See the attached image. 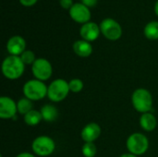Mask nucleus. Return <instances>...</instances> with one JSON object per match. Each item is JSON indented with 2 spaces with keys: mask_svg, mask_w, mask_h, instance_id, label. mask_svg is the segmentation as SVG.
Here are the masks:
<instances>
[{
  "mask_svg": "<svg viewBox=\"0 0 158 157\" xmlns=\"http://www.w3.org/2000/svg\"><path fill=\"white\" fill-rule=\"evenodd\" d=\"M40 112L42 114L43 120H44L45 122H54L59 115L58 109L51 104H47L42 106Z\"/></svg>",
  "mask_w": 158,
  "mask_h": 157,
  "instance_id": "dca6fc26",
  "label": "nucleus"
},
{
  "mask_svg": "<svg viewBox=\"0 0 158 157\" xmlns=\"http://www.w3.org/2000/svg\"><path fill=\"white\" fill-rule=\"evenodd\" d=\"M6 50L9 56H19L26 50V42L24 38L19 35L12 36L6 43Z\"/></svg>",
  "mask_w": 158,
  "mask_h": 157,
  "instance_id": "f8f14e48",
  "label": "nucleus"
},
{
  "mask_svg": "<svg viewBox=\"0 0 158 157\" xmlns=\"http://www.w3.org/2000/svg\"><path fill=\"white\" fill-rule=\"evenodd\" d=\"M144 35L149 40H158V21H151L144 27Z\"/></svg>",
  "mask_w": 158,
  "mask_h": 157,
  "instance_id": "6ab92c4d",
  "label": "nucleus"
},
{
  "mask_svg": "<svg viewBox=\"0 0 158 157\" xmlns=\"http://www.w3.org/2000/svg\"><path fill=\"white\" fill-rule=\"evenodd\" d=\"M69 91L70 93H81L83 90L84 84L83 81L81 79H72L69 81Z\"/></svg>",
  "mask_w": 158,
  "mask_h": 157,
  "instance_id": "412c9836",
  "label": "nucleus"
},
{
  "mask_svg": "<svg viewBox=\"0 0 158 157\" xmlns=\"http://www.w3.org/2000/svg\"><path fill=\"white\" fill-rule=\"evenodd\" d=\"M102 34L110 41H117L122 35V29L120 24L113 19L106 18L100 24Z\"/></svg>",
  "mask_w": 158,
  "mask_h": 157,
  "instance_id": "6e6552de",
  "label": "nucleus"
},
{
  "mask_svg": "<svg viewBox=\"0 0 158 157\" xmlns=\"http://www.w3.org/2000/svg\"><path fill=\"white\" fill-rule=\"evenodd\" d=\"M119 157H138L137 155H132V154H131V153H127V154H123V155H121Z\"/></svg>",
  "mask_w": 158,
  "mask_h": 157,
  "instance_id": "bb28decb",
  "label": "nucleus"
},
{
  "mask_svg": "<svg viewBox=\"0 0 158 157\" xmlns=\"http://www.w3.org/2000/svg\"><path fill=\"white\" fill-rule=\"evenodd\" d=\"M101 30L100 26H98L94 22H87L83 24L80 30V35L81 36L82 40L87 42H94L95 41L100 35Z\"/></svg>",
  "mask_w": 158,
  "mask_h": 157,
  "instance_id": "ddd939ff",
  "label": "nucleus"
},
{
  "mask_svg": "<svg viewBox=\"0 0 158 157\" xmlns=\"http://www.w3.org/2000/svg\"><path fill=\"white\" fill-rule=\"evenodd\" d=\"M74 53L80 57H88L93 53V46L90 42L85 40H78L72 45Z\"/></svg>",
  "mask_w": 158,
  "mask_h": 157,
  "instance_id": "2eb2a0df",
  "label": "nucleus"
},
{
  "mask_svg": "<svg viewBox=\"0 0 158 157\" xmlns=\"http://www.w3.org/2000/svg\"><path fill=\"white\" fill-rule=\"evenodd\" d=\"M16 157H36L34 155L31 154V153H28V152H23V153H20Z\"/></svg>",
  "mask_w": 158,
  "mask_h": 157,
  "instance_id": "a878e982",
  "label": "nucleus"
},
{
  "mask_svg": "<svg viewBox=\"0 0 158 157\" xmlns=\"http://www.w3.org/2000/svg\"><path fill=\"white\" fill-rule=\"evenodd\" d=\"M17 106H18V113L19 115H23V116L28 114L30 111L33 110V103H32V101L26 98V97L20 98L17 102Z\"/></svg>",
  "mask_w": 158,
  "mask_h": 157,
  "instance_id": "a211bd4d",
  "label": "nucleus"
},
{
  "mask_svg": "<svg viewBox=\"0 0 158 157\" xmlns=\"http://www.w3.org/2000/svg\"><path fill=\"white\" fill-rule=\"evenodd\" d=\"M81 153L84 157H94L97 154V147L94 143H84Z\"/></svg>",
  "mask_w": 158,
  "mask_h": 157,
  "instance_id": "aec40b11",
  "label": "nucleus"
},
{
  "mask_svg": "<svg viewBox=\"0 0 158 157\" xmlns=\"http://www.w3.org/2000/svg\"><path fill=\"white\" fill-rule=\"evenodd\" d=\"M1 68L5 78L14 81L19 79L23 75L25 71V65L19 56H8L3 60Z\"/></svg>",
  "mask_w": 158,
  "mask_h": 157,
  "instance_id": "f257e3e1",
  "label": "nucleus"
},
{
  "mask_svg": "<svg viewBox=\"0 0 158 157\" xmlns=\"http://www.w3.org/2000/svg\"><path fill=\"white\" fill-rule=\"evenodd\" d=\"M20 59L22 60V62L24 63L25 66L27 65H31L32 66V64L35 62V60L37 59L35 56V54L31 51V50H25L20 56H19Z\"/></svg>",
  "mask_w": 158,
  "mask_h": 157,
  "instance_id": "4be33fe9",
  "label": "nucleus"
},
{
  "mask_svg": "<svg viewBox=\"0 0 158 157\" xmlns=\"http://www.w3.org/2000/svg\"><path fill=\"white\" fill-rule=\"evenodd\" d=\"M81 4L86 6L87 7H93L97 4V0H81Z\"/></svg>",
  "mask_w": 158,
  "mask_h": 157,
  "instance_id": "b1692460",
  "label": "nucleus"
},
{
  "mask_svg": "<svg viewBox=\"0 0 158 157\" xmlns=\"http://www.w3.org/2000/svg\"><path fill=\"white\" fill-rule=\"evenodd\" d=\"M126 147L129 153L137 156L143 155L149 149V139L143 133H132L127 139Z\"/></svg>",
  "mask_w": 158,
  "mask_h": 157,
  "instance_id": "20e7f679",
  "label": "nucleus"
},
{
  "mask_svg": "<svg viewBox=\"0 0 158 157\" xmlns=\"http://www.w3.org/2000/svg\"><path fill=\"white\" fill-rule=\"evenodd\" d=\"M155 12H156V14L158 16V0L157 2L156 3V5H155Z\"/></svg>",
  "mask_w": 158,
  "mask_h": 157,
  "instance_id": "cd10ccee",
  "label": "nucleus"
},
{
  "mask_svg": "<svg viewBox=\"0 0 158 157\" xmlns=\"http://www.w3.org/2000/svg\"><path fill=\"white\" fill-rule=\"evenodd\" d=\"M43 120V117L40 111L37 110H31L28 114L24 116V122L26 125L30 127H34L40 124V122Z\"/></svg>",
  "mask_w": 158,
  "mask_h": 157,
  "instance_id": "f3484780",
  "label": "nucleus"
},
{
  "mask_svg": "<svg viewBox=\"0 0 158 157\" xmlns=\"http://www.w3.org/2000/svg\"><path fill=\"white\" fill-rule=\"evenodd\" d=\"M139 123H140L141 128L144 131H147V132L154 131L157 126V120H156V116L153 114V112L142 114L140 117Z\"/></svg>",
  "mask_w": 158,
  "mask_h": 157,
  "instance_id": "4468645a",
  "label": "nucleus"
},
{
  "mask_svg": "<svg viewBox=\"0 0 158 157\" xmlns=\"http://www.w3.org/2000/svg\"><path fill=\"white\" fill-rule=\"evenodd\" d=\"M101 127L94 122L88 123L81 131V138L84 143H94L101 135Z\"/></svg>",
  "mask_w": 158,
  "mask_h": 157,
  "instance_id": "9b49d317",
  "label": "nucleus"
},
{
  "mask_svg": "<svg viewBox=\"0 0 158 157\" xmlns=\"http://www.w3.org/2000/svg\"><path fill=\"white\" fill-rule=\"evenodd\" d=\"M153 103L154 100L152 93L145 88H138L131 94L132 106L141 114L152 112Z\"/></svg>",
  "mask_w": 158,
  "mask_h": 157,
  "instance_id": "f03ea898",
  "label": "nucleus"
},
{
  "mask_svg": "<svg viewBox=\"0 0 158 157\" xmlns=\"http://www.w3.org/2000/svg\"><path fill=\"white\" fill-rule=\"evenodd\" d=\"M59 4L65 9H70L74 5L72 0H59Z\"/></svg>",
  "mask_w": 158,
  "mask_h": 157,
  "instance_id": "5701e85b",
  "label": "nucleus"
},
{
  "mask_svg": "<svg viewBox=\"0 0 158 157\" xmlns=\"http://www.w3.org/2000/svg\"><path fill=\"white\" fill-rule=\"evenodd\" d=\"M31 149L35 155L40 157H47L51 155L56 150L55 141L46 135L36 137L31 143Z\"/></svg>",
  "mask_w": 158,
  "mask_h": 157,
  "instance_id": "423d86ee",
  "label": "nucleus"
},
{
  "mask_svg": "<svg viewBox=\"0 0 158 157\" xmlns=\"http://www.w3.org/2000/svg\"><path fill=\"white\" fill-rule=\"evenodd\" d=\"M17 113V103L9 96H2L0 98V118L2 119L15 118Z\"/></svg>",
  "mask_w": 158,
  "mask_h": 157,
  "instance_id": "1a4fd4ad",
  "label": "nucleus"
},
{
  "mask_svg": "<svg viewBox=\"0 0 158 157\" xmlns=\"http://www.w3.org/2000/svg\"><path fill=\"white\" fill-rule=\"evenodd\" d=\"M47 89L48 86H46L44 81L33 79L24 83L22 92L24 97L33 102L43 100L45 96H47Z\"/></svg>",
  "mask_w": 158,
  "mask_h": 157,
  "instance_id": "7ed1b4c3",
  "label": "nucleus"
},
{
  "mask_svg": "<svg viewBox=\"0 0 158 157\" xmlns=\"http://www.w3.org/2000/svg\"><path fill=\"white\" fill-rule=\"evenodd\" d=\"M38 0H19V3L24 6H31L33 5H35V3Z\"/></svg>",
  "mask_w": 158,
  "mask_h": 157,
  "instance_id": "393cba45",
  "label": "nucleus"
},
{
  "mask_svg": "<svg viewBox=\"0 0 158 157\" xmlns=\"http://www.w3.org/2000/svg\"><path fill=\"white\" fill-rule=\"evenodd\" d=\"M69 93V81L64 79H56L48 85L47 97L53 103H59L65 100Z\"/></svg>",
  "mask_w": 158,
  "mask_h": 157,
  "instance_id": "39448f33",
  "label": "nucleus"
},
{
  "mask_svg": "<svg viewBox=\"0 0 158 157\" xmlns=\"http://www.w3.org/2000/svg\"><path fill=\"white\" fill-rule=\"evenodd\" d=\"M31 72L34 79L41 81H48L53 74L52 64L45 58H37L31 66Z\"/></svg>",
  "mask_w": 158,
  "mask_h": 157,
  "instance_id": "0eeeda50",
  "label": "nucleus"
},
{
  "mask_svg": "<svg viewBox=\"0 0 158 157\" xmlns=\"http://www.w3.org/2000/svg\"><path fill=\"white\" fill-rule=\"evenodd\" d=\"M69 15L74 21L82 24L89 22L91 19V12L89 10V7H87L81 3L74 4L69 9Z\"/></svg>",
  "mask_w": 158,
  "mask_h": 157,
  "instance_id": "9d476101",
  "label": "nucleus"
}]
</instances>
